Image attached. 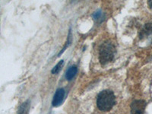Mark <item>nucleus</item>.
Masks as SVG:
<instances>
[{"instance_id": "f257e3e1", "label": "nucleus", "mask_w": 152, "mask_h": 114, "mask_svg": "<svg viewBox=\"0 0 152 114\" xmlns=\"http://www.w3.org/2000/svg\"><path fill=\"white\" fill-rule=\"evenodd\" d=\"M116 103V97L112 91L105 90L97 96V105L98 109L103 112H107L112 109Z\"/></svg>"}, {"instance_id": "f03ea898", "label": "nucleus", "mask_w": 152, "mask_h": 114, "mask_svg": "<svg viewBox=\"0 0 152 114\" xmlns=\"http://www.w3.org/2000/svg\"><path fill=\"white\" fill-rule=\"evenodd\" d=\"M116 53V47L110 42H105L99 49V60L102 65H105L113 59Z\"/></svg>"}, {"instance_id": "7ed1b4c3", "label": "nucleus", "mask_w": 152, "mask_h": 114, "mask_svg": "<svg viewBox=\"0 0 152 114\" xmlns=\"http://www.w3.org/2000/svg\"><path fill=\"white\" fill-rule=\"evenodd\" d=\"M146 102L142 100H135L131 104V114H144Z\"/></svg>"}, {"instance_id": "20e7f679", "label": "nucleus", "mask_w": 152, "mask_h": 114, "mask_svg": "<svg viewBox=\"0 0 152 114\" xmlns=\"http://www.w3.org/2000/svg\"><path fill=\"white\" fill-rule=\"evenodd\" d=\"M65 97V91L62 88H59L56 91L54 94L52 104L53 107H59L63 101V99Z\"/></svg>"}, {"instance_id": "39448f33", "label": "nucleus", "mask_w": 152, "mask_h": 114, "mask_svg": "<svg viewBox=\"0 0 152 114\" xmlns=\"http://www.w3.org/2000/svg\"><path fill=\"white\" fill-rule=\"evenodd\" d=\"M152 34V22L145 24L140 34L141 38H145Z\"/></svg>"}, {"instance_id": "423d86ee", "label": "nucleus", "mask_w": 152, "mask_h": 114, "mask_svg": "<svg viewBox=\"0 0 152 114\" xmlns=\"http://www.w3.org/2000/svg\"><path fill=\"white\" fill-rule=\"evenodd\" d=\"M77 72H78V69H77L76 66H72V67L69 68V69L67 70V72H66V79L69 80V81L72 79V78L75 77V75H76V73H77Z\"/></svg>"}, {"instance_id": "0eeeda50", "label": "nucleus", "mask_w": 152, "mask_h": 114, "mask_svg": "<svg viewBox=\"0 0 152 114\" xmlns=\"http://www.w3.org/2000/svg\"><path fill=\"white\" fill-rule=\"evenodd\" d=\"M29 107H30L29 100L25 101V102L23 103V104H21V107H19L18 114H27L28 110H29Z\"/></svg>"}, {"instance_id": "6e6552de", "label": "nucleus", "mask_w": 152, "mask_h": 114, "mask_svg": "<svg viewBox=\"0 0 152 114\" xmlns=\"http://www.w3.org/2000/svg\"><path fill=\"white\" fill-rule=\"evenodd\" d=\"M93 18H94L95 21H102L104 19V15L102 12L97 11V12H96L95 13H94Z\"/></svg>"}, {"instance_id": "1a4fd4ad", "label": "nucleus", "mask_w": 152, "mask_h": 114, "mask_svg": "<svg viewBox=\"0 0 152 114\" xmlns=\"http://www.w3.org/2000/svg\"><path fill=\"white\" fill-rule=\"evenodd\" d=\"M63 63H64V61L63 60L59 61V63H58V64L53 68V69L52 70L53 74H57V73H59V71L61 70V69H62V66H63Z\"/></svg>"}, {"instance_id": "9d476101", "label": "nucleus", "mask_w": 152, "mask_h": 114, "mask_svg": "<svg viewBox=\"0 0 152 114\" xmlns=\"http://www.w3.org/2000/svg\"><path fill=\"white\" fill-rule=\"evenodd\" d=\"M148 5L149 8H150L151 9H152V0L151 1H148Z\"/></svg>"}]
</instances>
